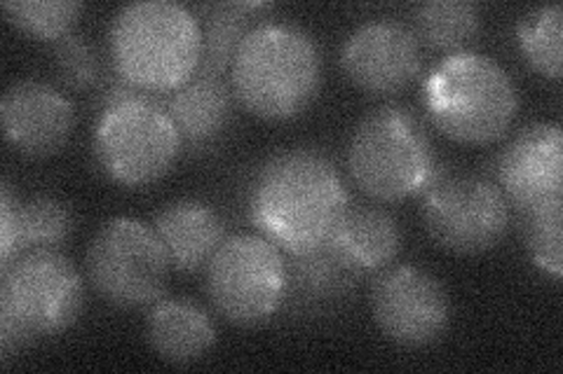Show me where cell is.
<instances>
[{"label":"cell","instance_id":"1","mask_svg":"<svg viewBox=\"0 0 563 374\" xmlns=\"http://www.w3.org/2000/svg\"><path fill=\"white\" fill-rule=\"evenodd\" d=\"M347 208L350 194L339 169L312 148L273 155L250 188L252 223L289 256L329 243Z\"/></svg>","mask_w":563,"mask_h":374},{"label":"cell","instance_id":"2","mask_svg":"<svg viewBox=\"0 0 563 374\" xmlns=\"http://www.w3.org/2000/svg\"><path fill=\"white\" fill-rule=\"evenodd\" d=\"M322 87V52L294 24L263 22L235 52L231 89L246 113L266 122L301 115Z\"/></svg>","mask_w":563,"mask_h":374},{"label":"cell","instance_id":"3","mask_svg":"<svg viewBox=\"0 0 563 374\" xmlns=\"http://www.w3.org/2000/svg\"><path fill=\"white\" fill-rule=\"evenodd\" d=\"M109 41L115 73L146 94L176 92L202 64L200 20L172 0L122 8Z\"/></svg>","mask_w":563,"mask_h":374},{"label":"cell","instance_id":"4","mask_svg":"<svg viewBox=\"0 0 563 374\" xmlns=\"http://www.w3.org/2000/svg\"><path fill=\"white\" fill-rule=\"evenodd\" d=\"M434 127L463 146L496 144L519 113L517 84L507 70L479 52H455L439 61L422 87Z\"/></svg>","mask_w":563,"mask_h":374},{"label":"cell","instance_id":"5","mask_svg":"<svg viewBox=\"0 0 563 374\" xmlns=\"http://www.w3.org/2000/svg\"><path fill=\"white\" fill-rule=\"evenodd\" d=\"M347 171L364 194L383 204L426 194L444 175L426 124L397 103L362 117L347 144Z\"/></svg>","mask_w":563,"mask_h":374},{"label":"cell","instance_id":"6","mask_svg":"<svg viewBox=\"0 0 563 374\" xmlns=\"http://www.w3.org/2000/svg\"><path fill=\"white\" fill-rule=\"evenodd\" d=\"M0 270V347L5 359L29 342L76 326L85 309V283L59 251H31Z\"/></svg>","mask_w":563,"mask_h":374},{"label":"cell","instance_id":"7","mask_svg":"<svg viewBox=\"0 0 563 374\" xmlns=\"http://www.w3.org/2000/svg\"><path fill=\"white\" fill-rule=\"evenodd\" d=\"M184 140L153 94L141 92L99 111L95 157L101 171L122 188H146L165 178L179 159Z\"/></svg>","mask_w":563,"mask_h":374},{"label":"cell","instance_id":"8","mask_svg":"<svg viewBox=\"0 0 563 374\" xmlns=\"http://www.w3.org/2000/svg\"><path fill=\"white\" fill-rule=\"evenodd\" d=\"M287 258L263 235L225 237L207 264L205 291L211 307L231 326H263L285 307Z\"/></svg>","mask_w":563,"mask_h":374},{"label":"cell","instance_id":"9","mask_svg":"<svg viewBox=\"0 0 563 374\" xmlns=\"http://www.w3.org/2000/svg\"><path fill=\"white\" fill-rule=\"evenodd\" d=\"M169 267L153 225L134 218H113L101 225L85 256L92 288L118 309L155 305L165 293Z\"/></svg>","mask_w":563,"mask_h":374},{"label":"cell","instance_id":"10","mask_svg":"<svg viewBox=\"0 0 563 374\" xmlns=\"http://www.w3.org/2000/svg\"><path fill=\"white\" fill-rule=\"evenodd\" d=\"M422 223L432 241L444 251L479 256L507 237L512 206L498 183L484 175H442L426 192Z\"/></svg>","mask_w":563,"mask_h":374},{"label":"cell","instance_id":"11","mask_svg":"<svg viewBox=\"0 0 563 374\" xmlns=\"http://www.w3.org/2000/svg\"><path fill=\"white\" fill-rule=\"evenodd\" d=\"M368 299L378 330L399 347H430L442 340L451 324V299L444 286L420 267H387L374 279Z\"/></svg>","mask_w":563,"mask_h":374},{"label":"cell","instance_id":"12","mask_svg":"<svg viewBox=\"0 0 563 374\" xmlns=\"http://www.w3.org/2000/svg\"><path fill=\"white\" fill-rule=\"evenodd\" d=\"M341 68L364 94L395 97L420 76L422 45L413 29L399 22H366L343 43Z\"/></svg>","mask_w":563,"mask_h":374},{"label":"cell","instance_id":"13","mask_svg":"<svg viewBox=\"0 0 563 374\" xmlns=\"http://www.w3.org/2000/svg\"><path fill=\"white\" fill-rule=\"evenodd\" d=\"M496 178L517 213L563 200V132L559 124L536 122L521 129L498 155Z\"/></svg>","mask_w":563,"mask_h":374},{"label":"cell","instance_id":"14","mask_svg":"<svg viewBox=\"0 0 563 374\" xmlns=\"http://www.w3.org/2000/svg\"><path fill=\"white\" fill-rule=\"evenodd\" d=\"M5 140L26 157L62 152L76 129V111L55 84L20 80L5 89L0 101Z\"/></svg>","mask_w":563,"mask_h":374},{"label":"cell","instance_id":"15","mask_svg":"<svg viewBox=\"0 0 563 374\" xmlns=\"http://www.w3.org/2000/svg\"><path fill=\"white\" fill-rule=\"evenodd\" d=\"M289 286L285 307L291 318H317L329 314L357 288L360 272L324 243L314 251L298 253L287 260Z\"/></svg>","mask_w":563,"mask_h":374},{"label":"cell","instance_id":"16","mask_svg":"<svg viewBox=\"0 0 563 374\" xmlns=\"http://www.w3.org/2000/svg\"><path fill=\"white\" fill-rule=\"evenodd\" d=\"M157 239L176 272L192 274L207 270L225 239V225L219 213L200 200L167 204L153 220Z\"/></svg>","mask_w":563,"mask_h":374},{"label":"cell","instance_id":"17","mask_svg":"<svg viewBox=\"0 0 563 374\" xmlns=\"http://www.w3.org/2000/svg\"><path fill=\"white\" fill-rule=\"evenodd\" d=\"M233 89L223 76L198 70L184 87L172 92L165 103L190 152L207 150L228 129L233 120Z\"/></svg>","mask_w":563,"mask_h":374},{"label":"cell","instance_id":"18","mask_svg":"<svg viewBox=\"0 0 563 374\" xmlns=\"http://www.w3.org/2000/svg\"><path fill=\"white\" fill-rule=\"evenodd\" d=\"M0 211H3L0 267L31 251H59L74 229V218L66 204L55 197H33L16 204L8 183L3 185Z\"/></svg>","mask_w":563,"mask_h":374},{"label":"cell","instance_id":"19","mask_svg":"<svg viewBox=\"0 0 563 374\" xmlns=\"http://www.w3.org/2000/svg\"><path fill=\"white\" fill-rule=\"evenodd\" d=\"M146 340L151 349L172 365L202 361L217 344L211 316L188 299H157L146 316Z\"/></svg>","mask_w":563,"mask_h":374},{"label":"cell","instance_id":"20","mask_svg":"<svg viewBox=\"0 0 563 374\" xmlns=\"http://www.w3.org/2000/svg\"><path fill=\"white\" fill-rule=\"evenodd\" d=\"M355 272L374 274L390 267L401 251V229L378 206H350L329 241Z\"/></svg>","mask_w":563,"mask_h":374},{"label":"cell","instance_id":"21","mask_svg":"<svg viewBox=\"0 0 563 374\" xmlns=\"http://www.w3.org/2000/svg\"><path fill=\"white\" fill-rule=\"evenodd\" d=\"M271 10L268 3H217L205 5L202 31V64L200 70L223 76L231 70L235 52L256 22V12Z\"/></svg>","mask_w":563,"mask_h":374},{"label":"cell","instance_id":"22","mask_svg":"<svg viewBox=\"0 0 563 374\" xmlns=\"http://www.w3.org/2000/svg\"><path fill=\"white\" fill-rule=\"evenodd\" d=\"M413 33L432 52H465L482 29L479 8L470 0H430L416 8Z\"/></svg>","mask_w":563,"mask_h":374},{"label":"cell","instance_id":"23","mask_svg":"<svg viewBox=\"0 0 563 374\" xmlns=\"http://www.w3.org/2000/svg\"><path fill=\"white\" fill-rule=\"evenodd\" d=\"M561 5L538 8L517 26L523 59L550 80H561Z\"/></svg>","mask_w":563,"mask_h":374},{"label":"cell","instance_id":"24","mask_svg":"<svg viewBox=\"0 0 563 374\" xmlns=\"http://www.w3.org/2000/svg\"><path fill=\"white\" fill-rule=\"evenodd\" d=\"M85 5L74 0H10L3 3L8 22L22 33L55 45L74 33Z\"/></svg>","mask_w":563,"mask_h":374},{"label":"cell","instance_id":"25","mask_svg":"<svg viewBox=\"0 0 563 374\" xmlns=\"http://www.w3.org/2000/svg\"><path fill=\"white\" fill-rule=\"evenodd\" d=\"M561 208H563V200H554V202L517 213L528 253H531L533 262L544 274H550L556 281L563 274Z\"/></svg>","mask_w":563,"mask_h":374},{"label":"cell","instance_id":"26","mask_svg":"<svg viewBox=\"0 0 563 374\" xmlns=\"http://www.w3.org/2000/svg\"><path fill=\"white\" fill-rule=\"evenodd\" d=\"M52 64H55L57 78L70 92H90L101 80L97 49L78 33H68L66 38L52 45Z\"/></svg>","mask_w":563,"mask_h":374}]
</instances>
